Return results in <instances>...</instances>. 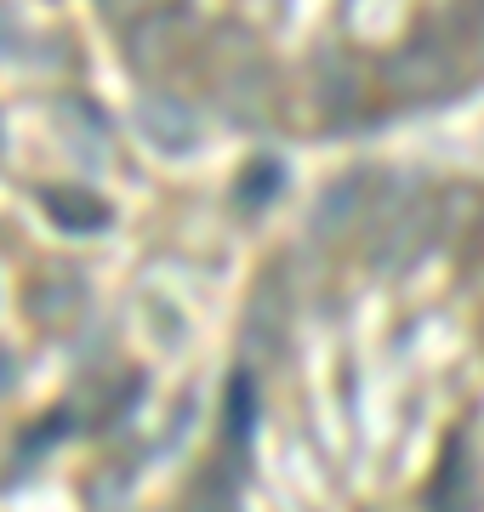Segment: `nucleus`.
<instances>
[{
	"label": "nucleus",
	"mask_w": 484,
	"mask_h": 512,
	"mask_svg": "<svg viewBox=\"0 0 484 512\" xmlns=\"http://www.w3.org/2000/svg\"><path fill=\"white\" fill-rule=\"evenodd\" d=\"M450 74H456L450 52L433 35H422V40H410L405 52L388 63V86L399 97H410V103H433V97L450 92Z\"/></svg>",
	"instance_id": "f257e3e1"
},
{
	"label": "nucleus",
	"mask_w": 484,
	"mask_h": 512,
	"mask_svg": "<svg viewBox=\"0 0 484 512\" xmlns=\"http://www.w3.org/2000/svg\"><path fill=\"white\" fill-rule=\"evenodd\" d=\"M183 40H188L183 12L171 6V12H154V18L131 23V29H126V57H131L143 74H154V69H166L171 57L183 52Z\"/></svg>",
	"instance_id": "f03ea898"
},
{
	"label": "nucleus",
	"mask_w": 484,
	"mask_h": 512,
	"mask_svg": "<svg viewBox=\"0 0 484 512\" xmlns=\"http://www.w3.org/2000/svg\"><path fill=\"white\" fill-rule=\"evenodd\" d=\"M137 126L154 137V148H177V154H188V148L200 143V126H194V114H188L183 103H166V97H143V109H137Z\"/></svg>",
	"instance_id": "7ed1b4c3"
},
{
	"label": "nucleus",
	"mask_w": 484,
	"mask_h": 512,
	"mask_svg": "<svg viewBox=\"0 0 484 512\" xmlns=\"http://www.w3.org/2000/svg\"><path fill=\"white\" fill-rule=\"evenodd\" d=\"M40 200H46V211H52L57 228H80V234H97V228H109V205L97 200V194H75V188H46Z\"/></svg>",
	"instance_id": "20e7f679"
},
{
	"label": "nucleus",
	"mask_w": 484,
	"mask_h": 512,
	"mask_svg": "<svg viewBox=\"0 0 484 512\" xmlns=\"http://www.w3.org/2000/svg\"><path fill=\"white\" fill-rule=\"evenodd\" d=\"M177 0H97V12L114 23V29H131V23L154 18V12H171Z\"/></svg>",
	"instance_id": "39448f33"
},
{
	"label": "nucleus",
	"mask_w": 484,
	"mask_h": 512,
	"mask_svg": "<svg viewBox=\"0 0 484 512\" xmlns=\"http://www.w3.org/2000/svg\"><path fill=\"white\" fill-rule=\"evenodd\" d=\"M274 188H280V165L274 160H251V171H245V183H240V200H251V194L268 200Z\"/></svg>",
	"instance_id": "423d86ee"
},
{
	"label": "nucleus",
	"mask_w": 484,
	"mask_h": 512,
	"mask_svg": "<svg viewBox=\"0 0 484 512\" xmlns=\"http://www.w3.org/2000/svg\"><path fill=\"white\" fill-rule=\"evenodd\" d=\"M228 416H234V439H240L245 427H251V382L234 376V399H228Z\"/></svg>",
	"instance_id": "0eeeda50"
},
{
	"label": "nucleus",
	"mask_w": 484,
	"mask_h": 512,
	"mask_svg": "<svg viewBox=\"0 0 484 512\" xmlns=\"http://www.w3.org/2000/svg\"><path fill=\"white\" fill-rule=\"evenodd\" d=\"M12 376H18V365H12V359H6V353H0V393H6V387H12Z\"/></svg>",
	"instance_id": "6e6552de"
}]
</instances>
